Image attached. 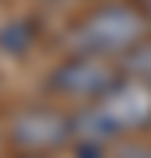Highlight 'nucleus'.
Segmentation results:
<instances>
[{
  "label": "nucleus",
  "mask_w": 151,
  "mask_h": 158,
  "mask_svg": "<svg viewBox=\"0 0 151 158\" xmlns=\"http://www.w3.org/2000/svg\"><path fill=\"white\" fill-rule=\"evenodd\" d=\"M151 35L148 11L130 0H99L88 14H81L67 32L70 53H91V56L120 60L127 49H134L141 39Z\"/></svg>",
  "instance_id": "obj_1"
},
{
  "label": "nucleus",
  "mask_w": 151,
  "mask_h": 158,
  "mask_svg": "<svg viewBox=\"0 0 151 158\" xmlns=\"http://www.w3.org/2000/svg\"><path fill=\"white\" fill-rule=\"evenodd\" d=\"M120 77H123V70H120L116 60L91 56V53H70L67 60H60L49 74H46L42 88H46V95L56 98V102L81 106V102L102 98Z\"/></svg>",
  "instance_id": "obj_2"
},
{
  "label": "nucleus",
  "mask_w": 151,
  "mask_h": 158,
  "mask_svg": "<svg viewBox=\"0 0 151 158\" xmlns=\"http://www.w3.org/2000/svg\"><path fill=\"white\" fill-rule=\"evenodd\" d=\"M7 141L18 155H60L67 144H74L70 113L56 106H25L11 116Z\"/></svg>",
  "instance_id": "obj_3"
},
{
  "label": "nucleus",
  "mask_w": 151,
  "mask_h": 158,
  "mask_svg": "<svg viewBox=\"0 0 151 158\" xmlns=\"http://www.w3.org/2000/svg\"><path fill=\"white\" fill-rule=\"evenodd\" d=\"M39 39V25L32 18H11L0 25V53L4 56H25Z\"/></svg>",
  "instance_id": "obj_4"
},
{
  "label": "nucleus",
  "mask_w": 151,
  "mask_h": 158,
  "mask_svg": "<svg viewBox=\"0 0 151 158\" xmlns=\"http://www.w3.org/2000/svg\"><path fill=\"white\" fill-rule=\"evenodd\" d=\"M116 63H120V70H123L127 77H137V81H144V85H151V35L141 39L134 49H127Z\"/></svg>",
  "instance_id": "obj_5"
},
{
  "label": "nucleus",
  "mask_w": 151,
  "mask_h": 158,
  "mask_svg": "<svg viewBox=\"0 0 151 158\" xmlns=\"http://www.w3.org/2000/svg\"><path fill=\"white\" fill-rule=\"evenodd\" d=\"M112 158H151V144H134V141H123L112 148Z\"/></svg>",
  "instance_id": "obj_6"
},
{
  "label": "nucleus",
  "mask_w": 151,
  "mask_h": 158,
  "mask_svg": "<svg viewBox=\"0 0 151 158\" xmlns=\"http://www.w3.org/2000/svg\"><path fill=\"white\" fill-rule=\"evenodd\" d=\"M18 158H56V155H18Z\"/></svg>",
  "instance_id": "obj_7"
},
{
  "label": "nucleus",
  "mask_w": 151,
  "mask_h": 158,
  "mask_svg": "<svg viewBox=\"0 0 151 158\" xmlns=\"http://www.w3.org/2000/svg\"><path fill=\"white\" fill-rule=\"evenodd\" d=\"M141 7H144V11H148V25H151V4H141Z\"/></svg>",
  "instance_id": "obj_8"
}]
</instances>
